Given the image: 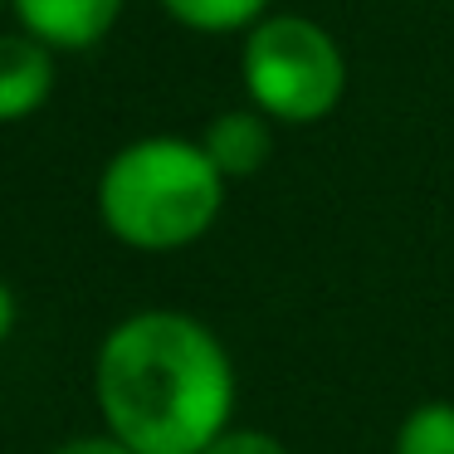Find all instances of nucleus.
<instances>
[{
    "instance_id": "nucleus-1",
    "label": "nucleus",
    "mask_w": 454,
    "mask_h": 454,
    "mask_svg": "<svg viewBox=\"0 0 454 454\" xmlns=\"http://www.w3.org/2000/svg\"><path fill=\"white\" fill-rule=\"evenodd\" d=\"M98 405L137 454H200L230 430L235 366L210 327L186 313H132L98 352Z\"/></svg>"
},
{
    "instance_id": "nucleus-2",
    "label": "nucleus",
    "mask_w": 454,
    "mask_h": 454,
    "mask_svg": "<svg viewBox=\"0 0 454 454\" xmlns=\"http://www.w3.org/2000/svg\"><path fill=\"white\" fill-rule=\"evenodd\" d=\"M225 176L200 142L142 137L108 161L98 181L103 225L132 249H181L196 245L220 215Z\"/></svg>"
},
{
    "instance_id": "nucleus-3",
    "label": "nucleus",
    "mask_w": 454,
    "mask_h": 454,
    "mask_svg": "<svg viewBox=\"0 0 454 454\" xmlns=\"http://www.w3.org/2000/svg\"><path fill=\"white\" fill-rule=\"evenodd\" d=\"M245 89L259 113L288 128L327 118L342 103L347 59L337 40L308 15H274L259 20L245 40Z\"/></svg>"
},
{
    "instance_id": "nucleus-4",
    "label": "nucleus",
    "mask_w": 454,
    "mask_h": 454,
    "mask_svg": "<svg viewBox=\"0 0 454 454\" xmlns=\"http://www.w3.org/2000/svg\"><path fill=\"white\" fill-rule=\"evenodd\" d=\"M122 0H15V15L35 40L54 50H89L113 30Z\"/></svg>"
},
{
    "instance_id": "nucleus-5",
    "label": "nucleus",
    "mask_w": 454,
    "mask_h": 454,
    "mask_svg": "<svg viewBox=\"0 0 454 454\" xmlns=\"http://www.w3.org/2000/svg\"><path fill=\"white\" fill-rule=\"evenodd\" d=\"M54 64L44 40L0 35V122H20L50 98Z\"/></svg>"
},
{
    "instance_id": "nucleus-6",
    "label": "nucleus",
    "mask_w": 454,
    "mask_h": 454,
    "mask_svg": "<svg viewBox=\"0 0 454 454\" xmlns=\"http://www.w3.org/2000/svg\"><path fill=\"white\" fill-rule=\"evenodd\" d=\"M200 147H206V157L220 167V176H225V181L230 176H254V171L269 161V152H274V128H269V113H259V108H230V113H220V118L206 128Z\"/></svg>"
},
{
    "instance_id": "nucleus-7",
    "label": "nucleus",
    "mask_w": 454,
    "mask_h": 454,
    "mask_svg": "<svg viewBox=\"0 0 454 454\" xmlns=\"http://www.w3.org/2000/svg\"><path fill=\"white\" fill-rule=\"evenodd\" d=\"M391 454H454V405L450 401H425L395 430Z\"/></svg>"
},
{
    "instance_id": "nucleus-8",
    "label": "nucleus",
    "mask_w": 454,
    "mask_h": 454,
    "mask_svg": "<svg viewBox=\"0 0 454 454\" xmlns=\"http://www.w3.org/2000/svg\"><path fill=\"white\" fill-rule=\"evenodd\" d=\"M171 15H176L181 25H191V30H245V25H259V15H264L269 0H161Z\"/></svg>"
},
{
    "instance_id": "nucleus-9",
    "label": "nucleus",
    "mask_w": 454,
    "mask_h": 454,
    "mask_svg": "<svg viewBox=\"0 0 454 454\" xmlns=\"http://www.w3.org/2000/svg\"><path fill=\"white\" fill-rule=\"evenodd\" d=\"M200 454H288L274 434L264 430H225L220 440H210Z\"/></svg>"
},
{
    "instance_id": "nucleus-10",
    "label": "nucleus",
    "mask_w": 454,
    "mask_h": 454,
    "mask_svg": "<svg viewBox=\"0 0 454 454\" xmlns=\"http://www.w3.org/2000/svg\"><path fill=\"white\" fill-rule=\"evenodd\" d=\"M54 454H137V450L113 434V440H69L64 450H54Z\"/></svg>"
},
{
    "instance_id": "nucleus-11",
    "label": "nucleus",
    "mask_w": 454,
    "mask_h": 454,
    "mask_svg": "<svg viewBox=\"0 0 454 454\" xmlns=\"http://www.w3.org/2000/svg\"><path fill=\"white\" fill-rule=\"evenodd\" d=\"M11 327H15V298H11V288L0 284V342L11 337Z\"/></svg>"
}]
</instances>
